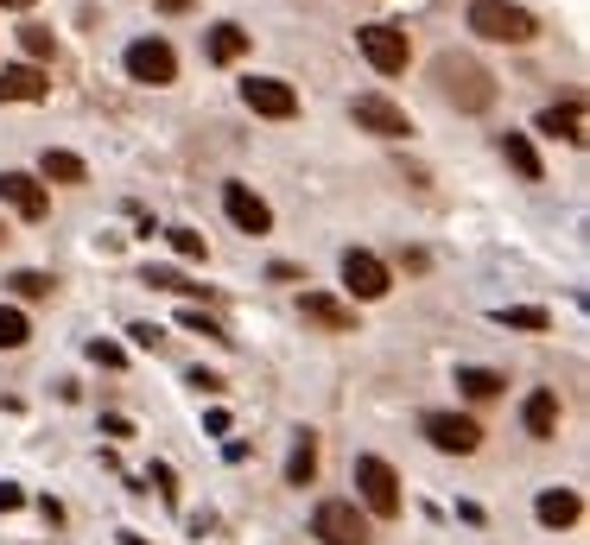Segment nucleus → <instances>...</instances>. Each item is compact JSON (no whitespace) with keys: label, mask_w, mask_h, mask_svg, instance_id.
Masks as SVG:
<instances>
[{"label":"nucleus","mask_w":590,"mask_h":545,"mask_svg":"<svg viewBox=\"0 0 590 545\" xmlns=\"http://www.w3.org/2000/svg\"><path fill=\"white\" fill-rule=\"evenodd\" d=\"M432 83H439V96L457 114H489L495 109V96H502L495 76L482 71L470 51H439V58H432Z\"/></svg>","instance_id":"1"},{"label":"nucleus","mask_w":590,"mask_h":545,"mask_svg":"<svg viewBox=\"0 0 590 545\" xmlns=\"http://www.w3.org/2000/svg\"><path fill=\"white\" fill-rule=\"evenodd\" d=\"M464 26L477 38H495V45H533L540 38V20L527 7H515V0H470Z\"/></svg>","instance_id":"2"},{"label":"nucleus","mask_w":590,"mask_h":545,"mask_svg":"<svg viewBox=\"0 0 590 545\" xmlns=\"http://www.w3.org/2000/svg\"><path fill=\"white\" fill-rule=\"evenodd\" d=\"M356 495H362V508H369L374 520H394V513H401V475H394V463L356 457Z\"/></svg>","instance_id":"3"},{"label":"nucleus","mask_w":590,"mask_h":545,"mask_svg":"<svg viewBox=\"0 0 590 545\" xmlns=\"http://www.w3.org/2000/svg\"><path fill=\"white\" fill-rule=\"evenodd\" d=\"M311 540H324V545H369V520H362L356 501H318V513H311Z\"/></svg>","instance_id":"4"},{"label":"nucleus","mask_w":590,"mask_h":545,"mask_svg":"<svg viewBox=\"0 0 590 545\" xmlns=\"http://www.w3.org/2000/svg\"><path fill=\"white\" fill-rule=\"evenodd\" d=\"M121 64H127V76H134V83H152V89H165V83L179 76V51H172L165 38H134Z\"/></svg>","instance_id":"5"},{"label":"nucleus","mask_w":590,"mask_h":545,"mask_svg":"<svg viewBox=\"0 0 590 545\" xmlns=\"http://www.w3.org/2000/svg\"><path fill=\"white\" fill-rule=\"evenodd\" d=\"M388 286H394V280H388V260L381 255H369V248H349V255H343V292H349V298L374 305V298H388Z\"/></svg>","instance_id":"6"},{"label":"nucleus","mask_w":590,"mask_h":545,"mask_svg":"<svg viewBox=\"0 0 590 545\" xmlns=\"http://www.w3.org/2000/svg\"><path fill=\"white\" fill-rule=\"evenodd\" d=\"M419 432L432 437L444 457H470V450L482 444V425H477V419H464V412H426Z\"/></svg>","instance_id":"7"},{"label":"nucleus","mask_w":590,"mask_h":545,"mask_svg":"<svg viewBox=\"0 0 590 545\" xmlns=\"http://www.w3.org/2000/svg\"><path fill=\"white\" fill-rule=\"evenodd\" d=\"M356 45H362V58H369L381 76H401L406 58H413V45H406L401 26H362V33H356Z\"/></svg>","instance_id":"8"},{"label":"nucleus","mask_w":590,"mask_h":545,"mask_svg":"<svg viewBox=\"0 0 590 545\" xmlns=\"http://www.w3.org/2000/svg\"><path fill=\"white\" fill-rule=\"evenodd\" d=\"M242 102H248L255 114H267V121H293L298 89L293 83H280V76H248V83H242Z\"/></svg>","instance_id":"9"},{"label":"nucleus","mask_w":590,"mask_h":545,"mask_svg":"<svg viewBox=\"0 0 590 545\" xmlns=\"http://www.w3.org/2000/svg\"><path fill=\"white\" fill-rule=\"evenodd\" d=\"M356 127H369V134H381V140H406V134H413V121H406V109H394V102H388V96H356Z\"/></svg>","instance_id":"10"},{"label":"nucleus","mask_w":590,"mask_h":545,"mask_svg":"<svg viewBox=\"0 0 590 545\" xmlns=\"http://www.w3.org/2000/svg\"><path fill=\"white\" fill-rule=\"evenodd\" d=\"M0 203L26 222H45V210H51V197H45V184L33 172H0Z\"/></svg>","instance_id":"11"},{"label":"nucleus","mask_w":590,"mask_h":545,"mask_svg":"<svg viewBox=\"0 0 590 545\" xmlns=\"http://www.w3.org/2000/svg\"><path fill=\"white\" fill-rule=\"evenodd\" d=\"M222 210H229V222H235L242 235H267V228H273V210L260 203L248 184H222Z\"/></svg>","instance_id":"12"},{"label":"nucleus","mask_w":590,"mask_h":545,"mask_svg":"<svg viewBox=\"0 0 590 545\" xmlns=\"http://www.w3.org/2000/svg\"><path fill=\"white\" fill-rule=\"evenodd\" d=\"M51 96V76L38 64H7L0 71V102H45Z\"/></svg>","instance_id":"13"},{"label":"nucleus","mask_w":590,"mask_h":545,"mask_svg":"<svg viewBox=\"0 0 590 545\" xmlns=\"http://www.w3.org/2000/svg\"><path fill=\"white\" fill-rule=\"evenodd\" d=\"M540 134H553L565 146H585V102L571 96V102H553V109L540 114Z\"/></svg>","instance_id":"14"},{"label":"nucleus","mask_w":590,"mask_h":545,"mask_svg":"<svg viewBox=\"0 0 590 545\" xmlns=\"http://www.w3.org/2000/svg\"><path fill=\"white\" fill-rule=\"evenodd\" d=\"M520 425H527V437H553L558 432V394H553V387H533V394H527Z\"/></svg>","instance_id":"15"},{"label":"nucleus","mask_w":590,"mask_h":545,"mask_svg":"<svg viewBox=\"0 0 590 545\" xmlns=\"http://www.w3.org/2000/svg\"><path fill=\"white\" fill-rule=\"evenodd\" d=\"M533 513H540V527H571L578 513H585V501H578V488H546L540 501H533Z\"/></svg>","instance_id":"16"},{"label":"nucleus","mask_w":590,"mask_h":545,"mask_svg":"<svg viewBox=\"0 0 590 545\" xmlns=\"http://www.w3.org/2000/svg\"><path fill=\"white\" fill-rule=\"evenodd\" d=\"M38 178H45V184H83V178H89V165H83L76 152H64V146H45Z\"/></svg>","instance_id":"17"},{"label":"nucleus","mask_w":590,"mask_h":545,"mask_svg":"<svg viewBox=\"0 0 590 545\" xmlns=\"http://www.w3.org/2000/svg\"><path fill=\"white\" fill-rule=\"evenodd\" d=\"M305 318L318 330H356V305H336L324 292H305Z\"/></svg>","instance_id":"18"},{"label":"nucleus","mask_w":590,"mask_h":545,"mask_svg":"<svg viewBox=\"0 0 590 545\" xmlns=\"http://www.w3.org/2000/svg\"><path fill=\"white\" fill-rule=\"evenodd\" d=\"M502 387H508V381H502L495 368H457V394H464V400H495Z\"/></svg>","instance_id":"19"},{"label":"nucleus","mask_w":590,"mask_h":545,"mask_svg":"<svg viewBox=\"0 0 590 545\" xmlns=\"http://www.w3.org/2000/svg\"><path fill=\"white\" fill-rule=\"evenodd\" d=\"M204 51H210V64H235V58L248 51V33L222 20V26H210V45H204Z\"/></svg>","instance_id":"20"},{"label":"nucleus","mask_w":590,"mask_h":545,"mask_svg":"<svg viewBox=\"0 0 590 545\" xmlns=\"http://www.w3.org/2000/svg\"><path fill=\"white\" fill-rule=\"evenodd\" d=\"M502 159H508L527 184H540V152H533V140H527V134H502Z\"/></svg>","instance_id":"21"},{"label":"nucleus","mask_w":590,"mask_h":545,"mask_svg":"<svg viewBox=\"0 0 590 545\" xmlns=\"http://www.w3.org/2000/svg\"><path fill=\"white\" fill-rule=\"evenodd\" d=\"M311 475H318V437H311V432H298L293 463H286V482H293V488H305Z\"/></svg>","instance_id":"22"},{"label":"nucleus","mask_w":590,"mask_h":545,"mask_svg":"<svg viewBox=\"0 0 590 545\" xmlns=\"http://www.w3.org/2000/svg\"><path fill=\"white\" fill-rule=\"evenodd\" d=\"M495 324H502V330H533V336H540V330H553V318H546L540 305H502Z\"/></svg>","instance_id":"23"},{"label":"nucleus","mask_w":590,"mask_h":545,"mask_svg":"<svg viewBox=\"0 0 590 545\" xmlns=\"http://www.w3.org/2000/svg\"><path fill=\"white\" fill-rule=\"evenodd\" d=\"M33 336V324H26V311H13V305H0V349H20Z\"/></svg>","instance_id":"24"},{"label":"nucleus","mask_w":590,"mask_h":545,"mask_svg":"<svg viewBox=\"0 0 590 545\" xmlns=\"http://www.w3.org/2000/svg\"><path fill=\"white\" fill-rule=\"evenodd\" d=\"M7 286L20 292V298H51V292H58V280H51V273H33V267H26V273H13Z\"/></svg>","instance_id":"25"},{"label":"nucleus","mask_w":590,"mask_h":545,"mask_svg":"<svg viewBox=\"0 0 590 545\" xmlns=\"http://www.w3.org/2000/svg\"><path fill=\"white\" fill-rule=\"evenodd\" d=\"M147 286H159V292H185V298H197V292H210V286H190L185 273H172V267H147Z\"/></svg>","instance_id":"26"},{"label":"nucleus","mask_w":590,"mask_h":545,"mask_svg":"<svg viewBox=\"0 0 590 545\" xmlns=\"http://www.w3.org/2000/svg\"><path fill=\"white\" fill-rule=\"evenodd\" d=\"M165 241H172V255H179V260H204V255H210L197 228H165Z\"/></svg>","instance_id":"27"},{"label":"nucleus","mask_w":590,"mask_h":545,"mask_svg":"<svg viewBox=\"0 0 590 545\" xmlns=\"http://www.w3.org/2000/svg\"><path fill=\"white\" fill-rule=\"evenodd\" d=\"M20 45H26V58H33V64H38V58H51V51H58V38L45 33V26H20Z\"/></svg>","instance_id":"28"},{"label":"nucleus","mask_w":590,"mask_h":545,"mask_svg":"<svg viewBox=\"0 0 590 545\" xmlns=\"http://www.w3.org/2000/svg\"><path fill=\"white\" fill-rule=\"evenodd\" d=\"M179 324H185L190 336H210V343H229V336H222V324H217V318H204L197 305H190V311H179Z\"/></svg>","instance_id":"29"},{"label":"nucleus","mask_w":590,"mask_h":545,"mask_svg":"<svg viewBox=\"0 0 590 545\" xmlns=\"http://www.w3.org/2000/svg\"><path fill=\"white\" fill-rule=\"evenodd\" d=\"M89 362H102V368H121V362H127V356H121L114 343H89Z\"/></svg>","instance_id":"30"},{"label":"nucleus","mask_w":590,"mask_h":545,"mask_svg":"<svg viewBox=\"0 0 590 545\" xmlns=\"http://www.w3.org/2000/svg\"><path fill=\"white\" fill-rule=\"evenodd\" d=\"M13 508H26V488H20V482H0V513H13Z\"/></svg>","instance_id":"31"},{"label":"nucleus","mask_w":590,"mask_h":545,"mask_svg":"<svg viewBox=\"0 0 590 545\" xmlns=\"http://www.w3.org/2000/svg\"><path fill=\"white\" fill-rule=\"evenodd\" d=\"M190 387H197V394H222V381L217 374H204V368H190Z\"/></svg>","instance_id":"32"},{"label":"nucleus","mask_w":590,"mask_h":545,"mask_svg":"<svg viewBox=\"0 0 590 545\" xmlns=\"http://www.w3.org/2000/svg\"><path fill=\"white\" fill-rule=\"evenodd\" d=\"M127 336H134L140 349H152V343H159V324H134V330H127Z\"/></svg>","instance_id":"33"},{"label":"nucleus","mask_w":590,"mask_h":545,"mask_svg":"<svg viewBox=\"0 0 590 545\" xmlns=\"http://www.w3.org/2000/svg\"><path fill=\"white\" fill-rule=\"evenodd\" d=\"M159 13H190V0H159Z\"/></svg>","instance_id":"34"},{"label":"nucleus","mask_w":590,"mask_h":545,"mask_svg":"<svg viewBox=\"0 0 590 545\" xmlns=\"http://www.w3.org/2000/svg\"><path fill=\"white\" fill-rule=\"evenodd\" d=\"M0 7H13V13H26V7H33V0H0Z\"/></svg>","instance_id":"35"},{"label":"nucleus","mask_w":590,"mask_h":545,"mask_svg":"<svg viewBox=\"0 0 590 545\" xmlns=\"http://www.w3.org/2000/svg\"><path fill=\"white\" fill-rule=\"evenodd\" d=\"M121 545H147V540H140V533H121Z\"/></svg>","instance_id":"36"},{"label":"nucleus","mask_w":590,"mask_h":545,"mask_svg":"<svg viewBox=\"0 0 590 545\" xmlns=\"http://www.w3.org/2000/svg\"><path fill=\"white\" fill-rule=\"evenodd\" d=\"M0 241H7V222H0Z\"/></svg>","instance_id":"37"}]
</instances>
